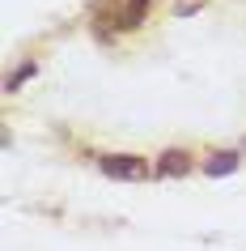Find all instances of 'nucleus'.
<instances>
[{"label":"nucleus","mask_w":246,"mask_h":251,"mask_svg":"<svg viewBox=\"0 0 246 251\" xmlns=\"http://www.w3.org/2000/svg\"><path fill=\"white\" fill-rule=\"evenodd\" d=\"M34 73H39V60H22V64H17L13 73L4 77V94H17V90H22V85H26L30 77H34Z\"/></svg>","instance_id":"5"},{"label":"nucleus","mask_w":246,"mask_h":251,"mask_svg":"<svg viewBox=\"0 0 246 251\" xmlns=\"http://www.w3.org/2000/svg\"><path fill=\"white\" fill-rule=\"evenodd\" d=\"M204 4H208V0H170V13H174V17H195Z\"/></svg>","instance_id":"6"},{"label":"nucleus","mask_w":246,"mask_h":251,"mask_svg":"<svg viewBox=\"0 0 246 251\" xmlns=\"http://www.w3.org/2000/svg\"><path fill=\"white\" fill-rule=\"evenodd\" d=\"M242 166V149H212L204 162H200V171L208 175V179H225V175H233Z\"/></svg>","instance_id":"3"},{"label":"nucleus","mask_w":246,"mask_h":251,"mask_svg":"<svg viewBox=\"0 0 246 251\" xmlns=\"http://www.w3.org/2000/svg\"><path fill=\"white\" fill-rule=\"evenodd\" d=\"M149 4L153 0H119V30H140L149 22Z\"/></svg>","instance_id":"4"},{"label":"nucleus","mask_w":246,"mask_h":251,"mask_svg":"<svg viewBox=\"0 0 246 251\" xmlns=\"http://www.w3.org/2000/svg\"><path fill=\"white\" fill-rule=\"evenodd\" d=\"M195 171V153L191 149H161L157 153V166H153V175L157 179H182V175H191Z\"/></svg>","instance_id":"2"},{"label":"nucleus","mask_w":246,"mask_h":251,"mask_svg":"<svg viewBox=\"0 0 246 251\" xmlns=\"http://www.w3.org/2000/svg\"><path fill=\"white\" fill-rule=\"evenodd\" d=\"M98 166H102L106 179H119V183H132V179H144L149 175V162L140 153H102Z\"/></svg>","instance_id":"1"},{"label":"nucleus","mask_w":246,"mask_h":251,"mask_svg":"<svg viewBox=\"0 0 246 251\" xmlns=\"http://www.w3.org/2000/svg\"><path fill=\"white\" fill-rule=\"evenodd\" d=\"M242 153H246V136H242Z\"/></svg>","instance_id":"7"}]
</instances>
